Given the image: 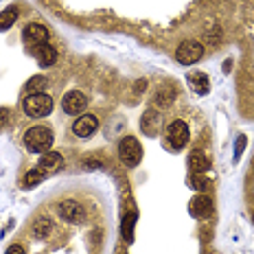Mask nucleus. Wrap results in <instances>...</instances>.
Segmentation results:
<instances>
[{
	"instance_id": "1",
	"label": "nucleus",
	"mask_w": 254,
	"mask_h": 254,
	"mask_svg": "<svg viewBox=\"0 0 254 254\" xmlns=\"http://www.w3.org/2000/svg\"><path fill=\"white\" fill-rule=\"evenodd\" d=\"M24 145L31 153H46L53 145V131L46 125H35L24 134Z\"/></svg>"
},
{
	"instance_id": "20",
	"label": "nucleus",
	"mask_w": 254,
	"mask_h": 254,
	"mask_svg": "<svg viewBox=\"0 0 254 254\" xmlns=\"http://www.w3.org/2000/svg\"><path fill=\"white\" fill-rule=\"evenodd\" d=\"M134 224H136V215H127L123 219V226H121V230H123V237L127 241L134 239Z\"/></svg>"
},
{
	"instance_id": "9",
	"label": "nucleus",
	"mask_w": 254,
	"mask_h": 254,
	"mask_svg": "<svg viewBox=\"0 0 254 254\" xmlns=\"http://www.w3.org/2000/svg\"><path fill=\"white\" fill-rule=\"evenodd\" d=\"M97 129H99V121L94 114H81L72 125V131L79 138H90V136L97 134Z\"/></svg>"
},
{
	"instance_id": "7",
	"label": "nucleus",
	"mask_w": 254,
	"mask_h": 254,
	"mask_svg": "<svg viewBox=\"0 0 254 254\" xmlns=\"http://www.w3.org/2000/svg\"><path fill=\"white\" fill-rule=\"evenodd\" d=\"M57 213H60L62 219L68 221V224H81V221H86V208L79 202H75V199H64V202L57 206Z\"/></svg>"
},
{
	"instance_id": "10",
	"label": "nucleus",
	"mask_w": 254,
	"mask_h": 254,
	"mask_svg": "<svg viewBox=\"0 0 254 254\" xmlns=\"http://www.w3.org/2000/svg\"><path fill=\"white\" fill-rule=\"evenodd\" d=\"M62 165H64V158L60 156L57 151H46V153H42V158H40V171L44 173H55L57 169H62Z\"/></svg>"
},
{
	"instance_id": "11",
	"label": "nucleus",
	"mask_w": 254,
	"mask_h": 254,
	"mask_svg": "<svg viewBox=\"0 0 254 254\" xmlns=\"http://www.w3.org/2000/svg\"><path fill=\"white\" fill-rule=\"evenodd\" d=\"M190 213L195 217H199V219H206V217L213 215V199L206 197V195H199V197H195L193 202H190Z\"/></svg>"
},
{
	"instance_id": "5",
	"label": "nucleus",
	"mask_w": 254,
	"mask_h": 254,
	"mask_svg": "<svg viewBox=\"0 0 254 254\" xmlns=\"http://www.w3.org/2000/svg\"><path fill=\"white\" fill-rule=\"evenodd\" d=\"M24 44L29 51H35L40 46L49 44V29L40 22H31L24 29Z\"/></svg>"
},
{
	"instance_id": "17",
	"label": "nucleus",
	"mask_w": 254,
	"mask_h": 254,
	"mask_svg": "<svg viewBox=\"0 0 254 254\" xmlns=\"http://www.w3.org/2000/svg\"><path fill=\"white\" fill-rule=\"evenodd\" d=\"M51 228H53V224H51L49 219H44V217H42V219H38L33 224V235L38 237V239H44V237H49Z\"/></svg>"
},
{
	"instance_id": "22",
	"label": "nucleus",
	"mask_w": 254,
	"mask_h": 254,
	"mask_svg": "<svg viewBox=\"0 0 254 254\" xmlns=\"http://www.w3.org/2000/svg\"><path fill=\"white\" fill-rule=\"evenodd\" d=\"M243 147H246V136H239V140H237V151H235V158H239L243 153Z\"/></svg>"
},
{
	"instance_id": "23",
	"label": "nucleus",
	"mask_w": 254,
	"mask_h": 254,
	"mask_svg": "<svg viewBox=\"0 0 254 254\" xmlns=\"http://www.w3.org/2000/svg\"><path fill=\"white\" fill-rule=\"evenodd\" d=\"M7 254H24V248L18 246V243H13V246L7 250Z\"/></svg>"
},
{
	"instance_id": "19",
	"label": "nucleus",
	"mask_w": 254,
	"mask_h": 254,
	"mask_svg": "<svg viewBox=\"0 0 254 254\" xmlns=\"http://www.w3.org/2000/svg\"><path fill=\"white\" fill-rule=\"evenodd\" d=\"M160 121V114L156 112V110H151V112H147L145 116H142V129H147V134H153V123H158Z\"/></svg>"
},
{
	"instance_id": "15",
	"label": "nucleus",
	"mask_w": 254,
	"mask_h": 254,
	"mask_svg": "<svg viewBox=\"0 0 254 254\" xmlns=\"http://www.w3.org/2000/svg\"><path fill=\"white\" fill-rule=\"evenodd\" d=\"M13 22H18V9L15 7H9L0 13V31H7L11 29Z\"/></svg>"
},
{
	"instance_id": "6",
	"label": "nucleus",
	"mask_w": 254,
	"mask_h": 254,
	"mask_svg": "<svg viewBox=\"0 0 254 254\" xmlns=\"http://www.w3.org/2000/svg\"><path fill=\"white\" fill-rule=\"evenodd\" d=\"M167 140L171 142L173 149H182V147L189 145L190 140V131L184 121H171L167 127Z\"/></svg>"
},
{
	"instance_id": "16",
	"label": "nucleus",
	"mask_w": 254,
	"mask_h": 254,
	"mask_svg": "<svg viewBox=\"0 0 254 254\" xmlns=\"http://www.w3.org/2000/svg\"><path fill=\"white\" fill-rule=\"evenodd\" d=\"M44 88H46V79L42 77V75H35V77H31L29 81H26L24 92H29V94H38V92H44Z\"/></svg>"
},
{
	"instance_id": "18",
	"label": "nucleus",
	"mask_w": 254,
	"mask_h": 254,
	"mask_svg": "<svg viewBox=\"0 0 254 254\" xmlns=\"http://www.w3.org/2000/svg\"><path fill=\"white\" fill-rule=\"evenodd\" d=\"M42 180H44V173H42L40 169H33V171L26 173V178H24L22 187H24V189H33V187H38Z\"/></svg>"
},
{
	"instance_id": "13",
	"label": "nucleus",
	"mask_w": 254,
	"mask_h": 254,
	"mask_svg": "<svg viewBox=\"0 0 254 254\" xmlns=\"http://www.w3.org/2000/svg\"><path fill=\"white\" fill-rule=\"evenodd\" d=\"M187 81L193 92L197 94H206L210 90V83H208V77L204 75V72H189L187 75Z\"/></svg>"
},
{
	"instance_id": "24",
	"label": "nucleus",
	"mask_w": 254,
	"mask_h": 254,
	"mask_svg": "<svg viewBox=\"0 0 254 254\" xmlns=\"http://www.w3.org/2000/svg\"><path fill=\"white\" fill-rule=\"evenodd\" d=\"M7 119H9V112H7V110H0V127L7 123Z\"/></svg>"
},
{
	"instance_id": "25",
	"label": "nucleus",
	"mask_w": 254,
	"mask_h": 254,
	"mask_svg": "<svg viewBox=\"0 0 254 254\" xmlns=\"http://www.w3.org/2000/svg\"><path fill=\"white\" fill-rule=\"evenodd\" d=\"M252 224H254V213H252Z\"/></svg>"
},
{
	"instance_id": "8",
	"label": "nucleus",
	"mask_w": 254,
	"mask_h": 254,
	"mask_svg": "<svg viewBox=\"0 0 254 254\" xmlns=\"http://www.w3.org/2000/svg\"><path fill=\"white\" fill-rule=\"evenodd\" d=\"M62 108L66 114H81L83 110L88 108V99H86V94L79 92V90H70V92L64 94Z\"/></svg>"
},
{
	"instance_id": "3",
	"label": "nucleus",
	"mask_w": 254,
	"mask_h": 254,
	"mask_svg": "<svg viewBox=\"0 0 254 254\" xmlns=\"http://www.w3.org/2000/svg\"><path fill=\"white\" fill-rule=\"evenodd\" d=\"M119 158H121V162H123L125 167H136L140 162V158H142V147H140V142L134 138V136H125L123 140L119 142Z\"/></svg>"
},
{
	"instance_id": "14",
	"label": "nucleus",
	"mask_w": 254,
	"mask_h": 254,
	"mask_svg": "<svg viewBox=\"0 0 254 254\" xmlns=\"http://www.w3.org/2000/svg\"><path fill=\"white\" fill-rule=\"evenodd\" d=\"M189 165H190V169H193L195 173H204V171H208V169H210L208 158H206L202 151H193V153H190V156H189Z\"/></svg>"
},
{
	"instance_id": "12",
	"label": "nucleus",
	"mask_w": 254,
	"mask_h": 254,
	"mask_svg": "<svg viewBox=\"0 0 254 254\" xmlns=\"http://www.w3.org/2000/svg\"><path fill=\"white\" fill-rule=\"evenodd\" d=\"M35 55V60H38V64L42 68H51L53 64L57 62V51L53 49L51 44H44V46H40V49H35V51H31Z\"/></svg>"
},
{
	"instance_id": "4",
	"label": "nucleus",
	"mask_w": 254,
	"mask_h": 254,
	"mask_svg": "<svg viewBox=\"0 0 254 254\" xmlns=\"http://www.w3.org/2000/svg\"><path fill=\"white\" fill-rule=\"evenodd\" d=\"M202 55H204V46L199 44L197 40H184L176 51V60L182 64V66H190V64L199 62Z\"/></svg>"
},
{
	"instance_id": "21",
	"label": "nucleus",
	"mask_w": 254,
	"mask_h": 254,
	"mask_svg": "<svg viewBox=\"0 0 254 254\" xmlns=\"http://www.w3.org/2000/svg\"><path fill=\"white\" fill-rule=\"evenodd\" d=\"M195 187H197L199 190H206V189L210 187V182H208V180H206V178L199 176V173H195Z\"/></svg>"
},
{
	"instance_id": "2",
	"label": "nucleus",
	"mask_w": 254,
	"mask_h": 254,
	"mask_svg": "<svg viewBox=\"0 0 254 254\" xmlns=\"http://www.w3.org/2000/svg\"><path fill=\"white\" fill-rule=\"evenodd\" d=\"M53 110V99L44 92L38 94H29L24 99V112L31 116V119H42V116H49Z\"/></svg>"
}]
</instances>
